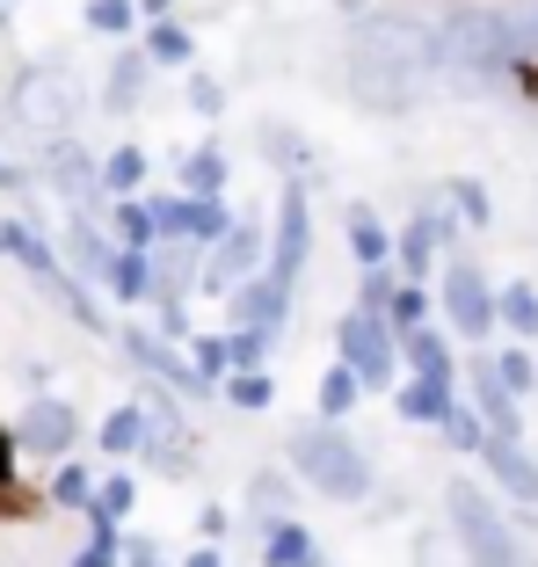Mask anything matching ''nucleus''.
I'll return each instance as SVG.
<instances>
[{"instance_id": "nucleus-1", "label": "nucleus", "mask_w": 538, "mask_h": 567, "mask_svg": "<svg viewBox=\"0 0 538 567\" xmlns=\"http://www.w3.org/2000/svg\"><path fill=\"white\" fill-rule=\"evenodd\" d=\"M0 255H8V262H15L22 277L37 284V291H44L51 306H66V313L81 320V328H102V313H95V299H87L81 269L59 262V255H51V240L37 234V226H22V218H0Z\"/></svg>"}, {"instance_id": "nucleus-2", "label": "nucleus", "mask_w": 538, "mask_h": 567, "mask_svg": "<svg viewBox=\"0 0 538 567\" xmlns=\"http://www.w3.org/2000/svg\"><path fill=\"white\" fill-rule=\"evenodd\" d=\"M284 444H291V466H299V481H313L320 495H335V502H364L371 466H364V451H356L350 436L335 430V415H328V422H306V430H291Z\"/></svg>"}, {"instance_id": "nucleus-3", "label": "nucleus", "mask_w": 538, "mask_h": 567, "mask_svg": "<svg viewBox=\"0 0 538 567\" xmlns=\"http://www.w3.org/2000/svg\"><path fill=\"white\" fill-rule=\"evenodd\" d=\"M444 509H452V532H458V546L473 553V567H524L517 532L503 524L495 495H480L473 481H452L444 487Z\"/></svg>"}, {"instance_id": "nucleus-4", "label": "nucleus", "mask_w": 538, "mask_h": 567, "mask_svg": "<svg viewBox=\"0 0 538 567\" xmlns=\"http://www.w3.org/2000/svg\"><path fill=\"white\" fill-rule=\"evenodd\" d=\"M444 320H452L466 342L503 328V306H495V291H488V277H480L473 255H452V262H444Z\"/></svg>"}, {"instance_id": "nucleus-5", "label": "nucleus", "mask_w": 538, "mask_h": 567, "mask_svg": "<svg viewBox=\"0 0 538 567\" xmlns=\"http://www.w3.org/2000/svg\"><path fill=\"white\" fill-rule=\"evenodd\" d=\"M335 350H342V364H356V379H364V385H393V371H401V357H393V320H379L371 306L342 313Z\"/></svg>"}, {"instance_id": "nucleus-6", "label": "nucleus", "mask_w": 538, "mask_h": 567, "mask_svg": "<svg viewBox=\"0 0 538 567\" xmlns=\"http://www.w3.org/2000/svg\"><path fill=\"white\" fill-rule=\"evenodd\" d=\"M306 255H313V204H306V189H299V175L284 183V204H277V248H269V277L284 284H299V269H306Z\"/></svg>"}, {"instance_id": "nucleus-7", "label": "nucleus", "mask_w": 538, "mask_h": 567, "mask_svg": "<svg viewBox=\"0 0 538 567\" xmlns=\"http://www.w3.org/2000/svg\"><path fill=\"white\" fill-rule=\"evenodd\" d=\"M73 436H81V415H73L66 401H51V393H37V401L15 415V444L37 451V458H66Z\"/></svg>"}, {"instance_id": "nucleus-8", "label": "nucleus", "mask_w": 538, "mask_h": 567, "mask_svg": "<svg viewBox=\"0 0 538 567\" xmlns=\"http://www.w3.org/2000/svg\"><path fill=\"white\" fill-rule=\"evenodd\" d=\"M153 218H161V240H219L226 226H234V212H226L219 197H197V189L153 197Z\"/></svg>"}, {"instance_id": "nucleus-9", "label": "nucleus", "mask_w": 538, "mask_h": 567, "mask_svg": "<svg viewBox=\"0 0 538 567\" xmlns=\"http://www.w3.org/2000/svg\"><path fill=\"white\" fill-rule=\"evenodd\" d=\"M262 234H255L248 218H240V226H226L219 240H211V269H204V284H211V291H234V284H248V277H262Z\"/></svg>"}, {"instance_id": "nucleus-10", "label": "nucleus", "mask_w": 538, "mask_h": 567, "mask_svg": "<svg viewBox=\"0 0 538 567\" xmlns=\"http://www.w3.org/2000/svg\"><path fill=\"white\" fill-rule=\"evenodd\" d=\"M480 458H488V473L503 481L509 502H524V509H538V466H531V451H524V436H480Z\"/></svg>"}, {"instance_id": "nucleus-11", "label": "nucleus", "mask_w": 538, "mask_h": 567, "mask_svg": "<svg viewBox=\"0 0 538 567\" xmlns=\"http://www.w3.org/2000/svg\"><path fill=\"white\" fill-rule=\"evenodd\" d=\"M124 350H132V364H138V371H153V379H168L175 393H189V401H197V393H211V379H204L197 364H183V357H175L168 342H153L146 328H124Z\"/></svg>"}, {"instance_id": "nucleus-12", "label": "nucleus", "mask_w": 538, "mask_h": 567, "mask_svg": "<svg viewBox=\"0 0 538 567\" xmlns=\"http://www.w3.org/2000/svg\"><path fill=\"white\" fill-rule=\"evenodd\" d=\"M44 175H51V189L73 197V204H95L102 197V167L87 161L73 138H51V146H44Z\"/></svg>"}, {"instance_id": "nucleus-13", "label": "nucleus", "mask_w": 538, "mask_h": 567, "mask_svg": "<svg viewBox=\"0 0 538 567\" xmlns=\"http://www.w3.org/2000/svg\"><path fill=\"white\" fill-rule=\"evenodd\" d=\"M226 299H234V328H269V334H277V328H284V306H291V291H284V284H277V277L262 269V277L234 284Z\"/></svg>"}, {"instance_id": "nucleus-14", "label": "nucleus", "mask_w": 538, "mask_h": 567, "mask_svg": "<svg viewBox=\"0 0 538 567\" xmlns=\"http://www.w3.org/2000/svg\"><path fill=\"white\" fill-rule=\"evenodd\" d=\"M393 408H401L407 422H444L452 415V371H415V379L401 385V393H393Z\"/></svg>"}, {"instance_id": "nucleus-15", "label": "nucleus", "mask_w": 538, "mask_h": 567, "mask_svg": "<svg viewBox=\"0 0 538 567\" xmlns=\"http://www.w3.org/2000/svg\"><path fill=\"white\" fill-rule=\"evenodd\" d=\"M473 408H480V422H488L495 436H524V422H517V393L503 385V371H495V364H473Z\"/></svg>"}, {"instance_id": "nucleus-16", "label": "nucleus", "mask_w": 538, "mask_h": 567, "mask_svg": "<svg viewBox=\"0 0 538 567\" xmlns=\"http://www.w3.org/2000/svg\"><path fill=\"white\" fill-rule=\"evenodd\" d=\"M22 117L30 124H66L73 87H59V73H22Z\"/></svg>"}, {"instance_id": "nucleus-17", "label": "nucleus", "mask_w": 538, "mask_h": 567, "mask_svg": "<svg viewBox=\"0 0 538 567\" xmlns=\"http://www.w3.org/2000/svg\"><path fill=\"white\" fill-rule=\"evenodd\" d=\"M444 234H452V212H415V218H407V234H401V248H393V255H401V269H415V277H422Z\"/></svg>"}, {"instance_id": "nucleus-18", "label": "nucleus", "mask_w": 538, "mask_h": 567, "mask_svg": "<svg viewBox=\"0 0 538 567\" xmlns=\"http://www.w3.org/2000/svg\"><path fill=\"white\" fill-rule=\"evenodd\" d=\"M110 299H124V306H138V299H153V248H117V262H110Z\"/></svg>"}, {"instance_id": "nucleus-19", "label": "nucleus", "mask_w": 538, "mask_h": 567, "mask_svg": "<svg viewBox=\"0 0 538 567\" xmlns=\"http://www.w3.org/2000/svg\"><path fill=\"white\" fill-rule=\"evenodd\" d=\"M66 262L81 269V277L102 284V277H110V262H117V248H110V240H102L87 218H73V226H66Z\"/></svg>"}, {"instance_id": "nucleus-20", "label": "nucleus", "mask_w": 538, "mask_h": 567, "mask_svg": "<svg viewBox=\"0 0 538 567\" xmlns=\"http://www.w3.org/2000/svg\"><path fill=\"white\" fill-rule=\"evenodd\" d=\"M269 567H328V560H320V546H313L306 524L277 517V524H269Z\"/></svg>"}, {"instance_id": "nucleus-21", "label": "nucleus", "mask_w": 538, "mask_h": 567, "mask_svg": "<svg viewBox=\"0 0 538 567\" xmlns=\"http://www.w3.org/2000/svg\"><path fill=\"white\" fill-rule=\"evenodd\" d=\"M146 408H117V415H102V436L95 444L110 451V458H138V451H146Z\"/></svg>"}, {"instance_id": "nucleus-22", "label": "nucleus", "mask_w": 538, "mask_h": 567, "mask_svg": "<svg viewBox=\"0 0 538 567\" xmlns=\"http://www.w3.org/2000/svg\"><path fill=\"white\" fill-rule=\"evenodd\" d=\"M117 248H161V218H153L146 197H117Z\"/></svg>"}, {"instance_id": "nucleus-23", "label": "nucleus", "mask_w": 538, "mask_h": 567, "mask_svg": "<svg viewBox=\"0 0 538 567\" xmlns=\"http://www.w3.org/2000/svg\"><path fill=\"white\" fill-rule=\"evenodd\" d=\"M146 66H153V51H124L117 66H110V95H102V102H110L117 117H124V110H138V87H146Z\"/></svg>"}, {"instance_id": "nucleus-24", "label": "nucleus", "mask_w": 538, "mask_h": 567, "mask_svg": "<svg viewBox=\"0 0 538 567\" xmlns=\"http://www.w3.org/2000/svg\"><path fill=\"white\" fill-rule=\"evenodd\" d=\"M132 502H138V481H132V473H110V481H95L87 517H95V524H124V517H132Z\"/></svg>"}, {"instance_id": "nucleus-25", "label": "nucleus", "mask_w": 538, "mask_h": 567, "mask_svg": "<svg viewBox=\"0 0 538 567\" xmlns=\"http://www.w3.org/2000/svg\"><path fill=\"white\" fill-rule=\"evenodd\" d=\"M495 306H503V328L509 334L538 342V291H531V284H503V291H495Z\"/></svg>"}, {"instance_id": "nucleus-26", "label": "nucleus", "mask_w": 538, "mask_h": 567, "mask_svg": "<svg viewBox=\"0 0 538 567\" xmlns=\"http://www.w3.org/2000/svg\"><path fill=\"white\" fill-rule=\"evenodd\" d=\"M350 255H356V262H386V255H393V240H386V226H379V212H364V204H356V212H350Z\"/></svg>"}, {"instance_id": "nucleus-27", "label": "nucleus", "mask_w": 538, "mask_h": 567, "mask_svg": "<svg viewBox=\"0 0 538 567\" xmlns=\"http://www.w3.org/2000/svg\"><path fill=\"white\" fill-rule=\"evenodd\" d=\"M183 189H197V197H219L226 189V153L219 146H197L183 161Z\"/></svg>"}, {"instance_id": "nucleus-28", "label": "nucleus", "mask_w": 538, "mask_h": 567, "mask_svg": "<svg viewBox=\"0 0 538 567\" xmlns=\"http://www.w3.org/2000/svg\"><path fill=\"white\" fill-rule=\"evenodd\" d=\"M138 16H146L138 0H87V30L95 37H132Z\"/></svg>"}, {"instance_id": "nucleus-29", "label": "nucleus", "mask_w": 538, "mask_h": 567, "mask_svg": "<svg viewBox=\"0 0 538 567\" xmlns=\"http://www.w3.org/2000/svg\"><path fill=\"white\" fill-rule=\"evenodd\" d=\"M138 183H146V153L138 146H117L110 161H102V189H110V197H132Z\"/></svg>"}, {"instance_id": "nucleus-30", "label": "nucleus", "mask_w": 538, "mask_h": 567, "mask_svg": "<svg viewBox=\"0 0 538 567\" xmlns=\"http://www.w3.org/2000/svg\"><path fill=\"white\" fill-rule=\"evenodd\" d=\"M146 51H153V66H189V30L161 16V22L146 30Z\"/></svg>"}, {"instance_id": "nucleus-31", "label": "nucleus", "mask_w": 538, "mask_h": 567, "mask_svg": "<svg viewBox=\"0 0 538 567\" xmlns=\"http://www.w3.org/2000/svg\"><path fill=\"white\" fill-rule=\"evenodd\" d=\"M51 502H59V509H87V502H95V481H87V466L59 458V473H51Z\"/></svg>"}, {"instance_id": "nucleus-32", "label": "nucleus", "mask_w": 538, "mask_h": 567, "mask_svg": "<svg viewBox=\"0 0 538 567\" xmlns=\"http://www.w3.org/2000/svg\"><path fill=\"white\" fill-rule=\"evenodd\" d=\"M364 393V379H356V364H335L328 379H320V415H350V401Z\"/></svg>"}, {"instance_id": "nucleus-33", "label": "nucleus", "mask_w": 538, "mask_h": 567, "mask_svg": "<svg viewBox=\"0 0 538 567\" xmlns=\"http://www.w3.org/2000/svg\"><path fill=\"white\" fill-rule=\"evenodd\" d=\"M401 350H407V364H415V371H452V350H444V334H437V328L401 334Z\"/></svg>"}, {"instance_id": "nucleus-34", "label": "nucleus", "mask_w": 538, "mask_h": 567, "mask_svg": "<svg viewBox=\"0 0 538 567\" xmlns=\"http://www.w3.org/2000/svg\"><path fill=\"white\" fill-rule=\"evenodd\" d=\"M386 320H393V334H415L422 320H430V291H422V284H401L393 306H386Z\"/></svg>"}, {"instance_id": "nucleus-35", "label": "nucleus", "mask_w": 538, "mask_h": 567, "mask_svg": "<svg viewBox=\"0 0 538 567\" xmlns=\"http://www.w3.org/2000/svg\"><path fill=\"white\" fill-rule=\"evenodd\" d=\"M226 401L248 408V415H255V408H269V379H262V364H255V371H226Z\"/></svg>"}, {"instance_id": "nucleus-36", "label": "nucleus", "mask_w": 538, "mask_h": 567, "mask_svg": "<svg viewBox=\"0 0 538 567\" xmlns=\"http://www.w3.org/2000/svg\"><path fill=\"white\" fill-rule=\"evenodd\" d=\"M117 553H124V532L117 524H95V538L73 553V567H117Z\"/></svg>"}, {"instance_id": "nucleus-37", "label": "nucleus", "mask_w": 538, "mask_h": 567, "mask_svg": "<svg viewBox=\"0 0 538 567\" xmlns=\"http://www.w3.org/2000/svg\"><path fill=\"white\" fill-rule=\"evenodd\" d=\"M262 350H269V328H234V334H226L234 371H255V364H262Z\"/></svg>"}, {"instance_id": "nucleus-38", "label": "nucleus", "mask_w": 538, "mask_h": 567, "mask_svg": "<svg viewBox=\"0 0 538 567\" xmlns=\"http://www.w3.org/2000/svg\"><path fill=\"white\" fill-rule=\"evenodd\" d=\"M255 509H262L269 524H277V517L291 509V487H284V473H255Z\"/></svg>"}, {"instance_id": "nucleus-39", "label": "nucleus", "mask_w": 538, "mask_h": 567, "mask_svg": "<svg viewBox=\"0 0 538 567\" xmlns=\"http://www.w3.org/2000/svg\"><path fill=\"white\" fill-rule=\"evenodd\" d=\"M495 371H503V385H509V393H531V385H538V364H531V350H509V357H495Z\"/></svg>"}, {"instance_id": "nucleus-40", "label": "nucleus", "mask_w": 538, "mask_h": 567, "mask_svg": "<svg viewBox=\"0 0 538 567\" xmlns=\"http://www.w3.org/2000/svg\"><path fill=\"white\" fill-rule=\"evenodd\" d=\"M444 197L458 204V218H473V226H488V189H480V183H466V175H458V183L444 189Z\"/></svg>"}, {"instance_id": "nucleus-41", "label": "nucleus", "mask_w": 538, "mask_h": 567, "mask_svg": "<svg viewBox=\"0 0 538 567\" xmlns=\"http://www.w3.org/2000/svg\"><path fill=\"white\" fill-rule=\"evenodd\" d=\"M356 306H371V313H386V306H393V277H386V262H371V269H364V299H356Z\"/></svg>"}, {"instance_id": "nucleus-42", "label": "nucleus", "mask_w": 538, "mask_h": 567, "mask_svg": "<svg viewBox=\"0 0 538 567\" xmlns=\"http://www.w3.org/2000/svg\"><path fill=\"white\" fill-rule=\"evenodd\" d=\"M189 364H197L204 379H226V371H234V357H226V342H211V334H204V342H197V357H189Z\"/></svg>"}, {"instance_id": "nucleus-43", "label": "nucleus", "mask_w": 538, "mask_h": 567, "mask_svg": "<svg viewBox=\"0 0 538 567\" xmlns=\"http://www.w3.org/2000/svg\"><path fill=\"white\" fill-rule=\"evenodd\" d=\"M517 59H538V0L517 8Z\"/></svg>"}, {"instance_id": "nucleus-44", "label": "nucleus", "mask_w": 538, "mask_h": 567, "mask_svg": "<svg viewBox=\"0 0 538 567\" xmlns=\"http://www.w3.org/2000/svg\"><path fill=\"white\" fill-rule=\"evenodd\" d=\"M189 110H197V117H219V110H226L219 81H204V73H197V81H189Z\"/></svg>"}, {"instance_id": "nucleus-45", "label": "nucleus", "mask_w": 538, "mask_h": 567, "mask_svg": "<svg viewBox=\"0 0 538 567\" xmlns=\"http://www.w3.org/2000/svg\"><path fill=\"white\" fill-rule=\"evenodd\" d=\"M124 560H132V567H168V560H161V546H153V538H124Z\"/></svg>"}, {"instance_id": "nucleus-46", "label": "nucleus", "mask_w": 538, "mask_h": 567, "mask_svg": "<svg viewBox=\"0 0 538 567\" xmlns=\"http://www.w3.org/2000/svg\"><path fill=\"white\" fill-rule=\"evenodd\" d=\"M183 567H226V553H219V546H197V553H189Z\"/></svg>"}, {"instance_id": "nucleus-47", "label": "nucleus", "mask_w": 538, "mask_h": 567, "mask_svg": "<svg viewBox=\"0 0 538 567\" xmlns=\"http://www.w3.org/2000/svg\"><path fill=\"white\" fill-rule=\"evenodd\" d=\"M138 8H146V16H168V0H138Z\"/></svg>"}, {"instance_id": "nucleus-48", "label": "nucleus", "mask_w": 538, "mask_h": 567, "mask_svg": "<svg viewBox=\"0 0 538 567\" xmlns=\"http://www.w3.org/2000/svg\"><path fill=\"white\" fill-rule=\"evenodd\" d=\"M0 22H8V0H0Z\"/></svg>"}, {"instance_id": "nucleus-49", "label": "nucleus", "mask_w": 538, "mask_h": 567, "mask_svg": "<svg viewBox=\"0 0 538 567\" xmlns=\"http://www.w3.org/2000/svg\"><path fill=\"white\" fill-rule=\"evenodd\" d=\"M0 175H8V167H0Z\"/></svg>"}]
</instances>
